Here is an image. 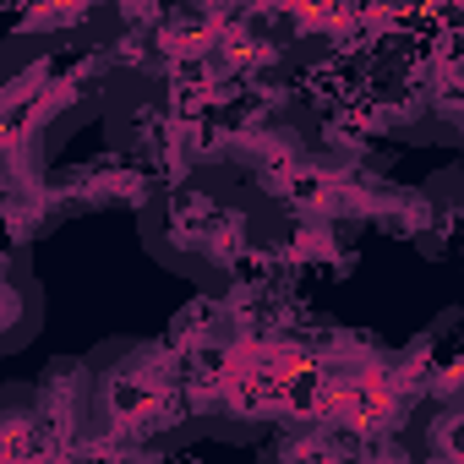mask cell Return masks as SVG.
I'll return each mask as SVG.
<instances>
[]
</instances>
